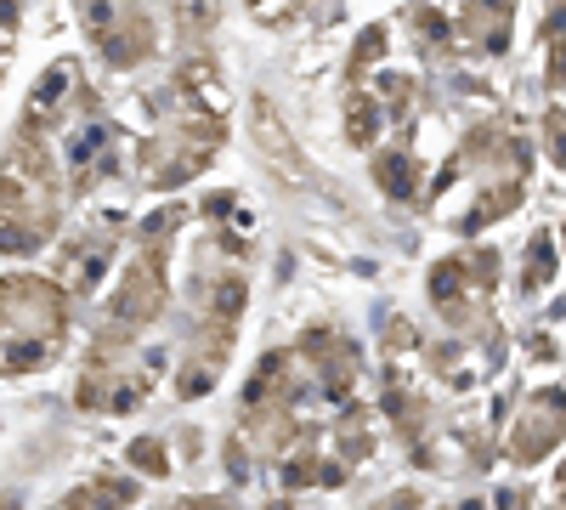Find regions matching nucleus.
<instances>
[{
  "label": "nucleus",
  "mask_w": 566,
  "mask_h": 510,
  "mask_svg": "<svg viewBox=\"0 0 566 510\" xmlns=\"http://www.w3.org/2000/svg\"><path fill=\"white\" fill-rule=\"evenodd\" d=\"M148 40H154V23L142 18V12H125V18L114 12V29L103 34V45H108V63H119V69H125V63H136L142 52H148Z\"/></svg>",
  "instance_id": "1"
},
{
  "label": "nucleus",
  "mask_w": 566,
  "mask_h": 510,
  "mask_svg": "<svg viewBox=\"0 0 566 510\" xmlns=\"http://www.w3.org/2000/svg\"><path fill=\"white\" fill-rule=\"evenodd\" d=\"M522 181H499V194H488L482 205H470V216H464V227H470V233H476V227H488V221H499L504 210H515V205H522Z\"/></svg>",
  "instance_id": "2"
},
{
  "label": "nucleus",
  "mask_w": 566,
  "mask_h": 510,
  "mask_svg": "<svg viewBox=\"0 0 566 510\" xmlns=\"http://www.w3.org/2000/svg\"><path fill=\"white\" fill-rule=\"evenodd\" d=\"M374 176H380L397 199H408V194H413V165H408L402 154H386L380 165H374Z\"/></svg>",
  "instance_id": "3"
},
{
  "label": "nucleus",
  "mask_w": 566,
  "mask_h": 510,
  "mask_svg": "<svg viewBox=\"0 0 566 510\" xmlns=\"http://www.w3.org/2000/svg\"><path fill=\"white\" fill-rule=\"evenodd\" d=\"M374 119H380V108H374L368 97H352V108H346V136H352V143H374Z\"/></svg>",
  "instance_id": "4"
},
{
  "label": "nucleus",
  "mask_w": 566,
  "mask_h": 510,
  "mask_svg": "<svg viewBox=\"0 0 566 510\" xmlns=\"http://www.w3.org/2000/svg\"><path fill=\"white\" fill-rule=\"evenodd\" d=\"M130 459H136V471H148V477H165V471H170V454H165V443H154V437L130 443Z\"/></svg>",
  "instance_id": "5"
},
{
  "label": "nucleus",
  "mask_w": 566,
  "mask_h": 510,
  "mask_svg": "<svg viewBox=\"0 0 566 510\" xmlns=\"http://www.w3.org/2000/svg\"><path fill=\"white\" fill-rule=\"evenodd\" d=\"M239 306H244V278H227V284L216 290V312H221V330L232 318H239Z\"/></svg>",
  "instance_id": "6"
},
{
  "label": "nucleus",
  "mask_w": 566,
  "mask_h": 510,
  "mask_svg": "<svg viewBox=\"0 0 566 510\" xmlns=\"http://www.w3.org/2000/svg\"><path fill=\"white\" fill-rule=\"evenodd\" d=\"M380 45H386V29H368V34L357 40V58H352V69H363V63H374V58H380Z\"/></svg>",
  "instance_id": "7"
},
{
  "label": "nucleus",
  "mask_w": 566,
  "mask_h": 510,
  "mask_svg": "<svg viewBox=\"0 0 566 510\" xmlns=\"http://www.w3.org/2000/svg\"><path fill=\"white\" fill-rule=\"evenodd\" d=\"M544 278H549V239L533 244V267H527V284H533V290L544 284Z\"/></svg>",
  "instance_id": "8"
},
{
  "label": "nucleus",
  "mask_w": 566,
  "mask_h": 510,
  "mask_svg": "<svg viewBox=\"0 0 566 510\" xmlns=\"http://www.w3.org/2000/svg\"><path fill=\"white\" fill-rule=\"evenodd\" d=\"M544 125H549V148H555V159H560V165H566V114H560V108H555V114H549V119H544Z\"/></svg>",
  "instance_id": "9"
},
{
  "label": "nucleus",
  "mask_w": 566,
  "mask_h": 510,
  "mask_svg": "<svg viewBox=\"0 0 566 510\" xmlns=\"http://www.w3.org/2000/svg\"><path fill=\"white\" fill-rule=\"evenodd\" d=\"M549 80H555V85L566 80V45H560V52H555V63H549Z\"/></svg>",
  "instance_id": "10"
},
{
  "label": "nucleus",
  "mask_w": 566,
  "mask_h": 510,
  "mask_svg": "<svg viewBox=\"0 0 566 510\" xmlns=\"http://www.w3.org/2000/svg\"><path fill=\"white\" fill-rule=\"evenodd\" d=\"M413 504H419V499H413V493H397V499H391V504H386V510H413Z\"/></svg>",
  "instance_id": "11"
},
{
  "label": "nucleus",
  "mask_w": 566,
  "mask_h": 510,
  "mask_svg": "<svg viewBox=\"0 0 566 510\" xmlns=\"http://www.w3.org/2000/svg\"><path fill=\"white\" fill-rule=\"evenodd\" d=\"M499 504H504V510H527V499H515V493H504Z\"/></svg>",
  "instance_id": "12"
}]
</instances>
